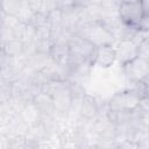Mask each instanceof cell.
<instances>
[{"mask_svg":"<svg viewBox=\"0 0 149 149\" xmlns=\"http://www.w3.org/2000/svg\"><path fill=\"white\" fill-rule=\"evenodd\" d=\"M74 34L79 35L80 37L86 38L95 47H101V45H107V44L114 45L115 43L113 35L100 20H93V21L81 23L77 28Z\"/></svg>","mask_w":149,"mask_h":149,"instance_id":"1","label":"cell"},{"mask_svg":"<svg viewBox=\"0 0 149 149\" xmlns=\"http://www.w3.org/2000/svg\"><path fill=\"white\" fill-rule=\"evenodd\" d=\"M141 97V93L133 87L120 90L108 99V109L115 112H133L137 108Z\"/></svg>","mask_w":149,"mask_h":149,"instance_id":"2","label":"cell"},{"mask_svg":"<svg viewBox=\"0 0 149 149\" xmlns=\"http://www.w3.org/2000/svg\"><path fill=\"white\" fill-rule=\"evenodd\" d=\"M121 69L128 84L140 83L149 77V62L140 57L121 66Z\"/></svg>","mask_w":149,"mask_h":149,"instance_id":"3","label":"cell"},{"mask_svg":"<svg viewBox=\"0 0 149 149\" xmlns=\"http://www.w3.org/2000/svg\"><path fill=\"white\" fill-rule=\"evenodd\" d=\"M143 15L142 1H120L119 17L122 23L128 26H135V23Z\"/></svg>","mask_w":149,"mask_h":149,"instance_id":"4","label":"cell"},{"mask_svg":"<svg viewBox=\"0 0 149 149\" xmlns=\"http://www.w3.org/2000/svg\"><path fill=\"white\" fill-rule=\"evenodd\" d=\"M92 64L94 68L98 69H111L116 64V52L114 49L113 44H107V45H101L97 47Z\"/></svg>","mask_w":149,"mask_h":149,"instance_id":"5","label":"cell"},{"mask_svg":"<svg viewBox=\"0 0 149 149\" xmlns=\"http://www.w3.org/2000/svg\"><path fill=\"white\" fill-rule=\"evenodd\" d=\"M116 52V64L123 66L137 58V45L132 40H122L114 43Z\"/></svg>","mask_w":149,"mask_h":149,"instance_id":"6","label":"cell"},{"mask_svg":"<svg viewBox=\"0 0 149 149\" xmlns=\"http://www.w3.org/2000/svg\"><path fill=\"white\" fill-rule=\"evenodd\" d=\"M99 113H100L99 98L86 92L80 104L79 116L85 121H94L99 116Z\"/></svg>","mask_w":149,"mask_h":149,"instance_id":"7","label":"cell"},{"mask_svg":"<svg viewBox=\"0 0 149 149\" xmlns=\"http://www.w3.org/2000/svg\"><path fill=\"white\" fill-rule=\"evenodd\" d=\"M49 56L57 66H59L62 69L68 68L69 63H70V56H71L69 43H66L64 41L54 42V44L50 49Z\"/></svg>","mask_w":149,"mask_h":149,"instance_id":"8","label":"cell"},{"mask_svg":"<svg viewBox=\"0 0 149 149\" xmlns=\"http://www.w3.org/2000/svg\"><path fill=\"white\" fill-rule=\"evenodd\" d=\"M54 100V106H55V111L57 113H62V114H69L71 106H72V93L70 90V85L69 87L59 91L58 93H56L52 97Z\"/></svg>","mask_w":149,"mask_h":149,"instance_id":"9","label":"cell"},{"mask_svg":"<svg viewBox=\"0 0 149 149\" xmlns=\"http://www.w3.org/2000/svg\"><path fill=\"white\" fill-rule=\"evenodd\" d=\"M19 116L23 120V122L28 127L37 125L42 121V113L33 101H28L24 105V107L21 109Z\"/></svg>","mask_w":149,"mask_h":149,"instance_id":"10","label":"cell"},{"mask_svg":"<svg viewBox=\"0 0 149 149\" xmlns=\"http://www.w3.org/2000/svg\"><path fill=\"white\" fill-rule=\"evenodd\" d=\"M48 135H49V132H48L47 127L44 126V123L41 121L37 125L30 126L28 128V132L24 137H26V141L28 144L38 146Z\"/></svg>","mask_w":149,"mask_h":149,"instance_id":"11","label":"cell"},{"mask_svg":"<svg viewBox=\"0 0 149 149\" xmlns=\"http://www.w3.org/2000/svg\"><path fill=\"white\" fill-rule=\"evenodd\" d=\"M33 102L37 106V108L41 111L42 113V116H47V115H54L55 114V106H54V100H52V97L47 94V93H43V92H40L37 95L34 97L33 99Z\"/></svg>","mask_w":149,"mask_h":149,"instance_id":"12","label":"cell"},{"mask_svg":"<svg viewBox=\"0 0 149 149\" xmlns=\"http://www.w3.org/2000/svg\"><path fill=\"white\" fill-rule=\"evenodd\" d=\"M24 43L20 40H10L1 44V54L7 57H16L23 54Z\"/></svg>","mask_w":149,"mask_h":149,"instance_id":"13","label":"cell"},{"mask_svg":"<svg viewBox=\"0 0 149 149\" xmlns=\"http://www.w3.org/2000/svg\"><path fill=\"white\" fill-rule=\"evenodd\" d=\"M37 147L38 149H63V141L58 133H51Z\"/></svg>","mask_w":149,"mask_h":149,"instance_id":"14","label":"cell"},{"mask_svg":"<svg viewBox=\"0 0 149 149\" xmlns=\"http://www.w3.org/2000/svg\"><path fill=\"white\" fill-rule=\"evenodd\" d=\"M34 15V10L31 9L29 1L28 0H21L20 3V8H19V13H17V17L22 23H29L31 17Z\"/></svg>","mask_w":149,"mask_h":149,"instance_id":"15","label":"cell"},{"mask_svg":"<svg viewBox=\"0 0 149 149\" xmlns=\"http://www.w3.org/2000/svg\"><path fill=\"white\" fill-rule=\"evenodd\" d=\"M21 0H1L0 1V12L9 15H17Z\"/></svg>","mask_w":149,"mask_h":149,"instance_id":"16","label":"cell"},{"mask_svg":"<svg viewBox=\"0 0 149 149\" xmlns=\"http://www.w3.org/2000/svg\"><path fill=\"white\" fill-rule=\"evenodd\" d=\"M48 24L50 27L63 26V10L61 8H55L48 14Z\"/></svg>","mask_w":149,"mask_h":149,"instance_id":"17","label":"cell"},{"mask_svg":"<svg viewBox=\"0 0 149 149\" xmlns=\"http://www.w3.org/2000/svg\"><path fill=\"white\" fill-rule=\"evenodd\" d=\"M0 15H1L0 27H5V28H8V29H12L13 30L19 23H21V21L19 20V17L15 16V15L5 14V13H1V12H0Z\"/></svg>","mask_w":149,"mask_h":149,"instance_id":"18","label":"cell"},{"mask_svg":"<svg viewBox=\"0 0 149 149\" xmlns=\"http://www.w3.org/2000/svg\"><path fill=\"white\" fill-rule=\"evenodd\" d=\"M28 24L34 26L35 28H40L44 24H48V14L44 13H34L30 22Z\"/></svg>","mask_w":149,"mask_h":149,"instance_id":"19","label":"cell"},{"mask_svg":"<svg viewBox=\"0 0 149 149\" xmlns=\"http://www.w3.org/2000/svg\"><path fill=\"white\" fill-rule=\"evenodd\" d=\"M27 141L24 136H15L9 139V147L8 149H26Z\"/></svg>","mask_w":149,"mask_h":149,"instance_id":"20","label":"cell"},{"mask_svg":"<svg viewBox=\"0 0 149 149\" xmlns=\"http://www.w3.org/2000/svg\"><path fill=\"white\" fill-rule=\"evenodd\" d=\"M137 56L140 58L149 61V38L137 45Z\"/></svg>","mask_w":149,"mask_h":149,"instance_id":"21","label":"cell"},{"mask_svg":"<svg viewBox=\"0 0 149 149\" xmlns=\"http://www.w3.org/2000/svg\"><path fill=\"white\" fill-rule=\"evenodd\" d=\"M134 27L139 31H149V15L143 14L142 17L135 23Z\"/></svg>","mask_w":149,"mask_h":149,"instance_id":"22","label":"cell"},{"mask_svg":"<svg viewBox=\"0 0 149 149\" xmlns=\"http://www.w3.org/2000/svg\"><path fill=\"white\" fill-rule=\"evenodd\" d=\"M141 114H149V95L144 94L141 97L139 106L136 108Z\"/></svg>","mask_w":149,"mask_h":149,"instance_id":"23","label":"cell"},{"mask_svg":"<svg viewBox=\"0 0 149 149\" xmlns=\"http://www.w3.org/2000/svg\"><path fill=\"white\" fill-rule=\"evenodd\" d=\"M142 6H143V14L149 15V0L142 1Z\"/></svg>","mask_w":149,"mask_h":149,"instance_id":"24","label":"cell"},{"mask_svg":"<svg viewBox=\"0 0 149 149\" xmlns=\"http://www.w3.org/2000/svg\"><path fill=\"white\" fill-rule=\"evenodd\" d=\"M26 149H38V147H37V146H31V144H27Z\"/></svg>","mask_w":149,"mask_h":149,"instance_id":"25","label":"cell"},{"mask_svg":"<svg viewBox=\"0 0 149 149\" xmlns=\"http://www.w3.org/2000/svg\"><path fill=\"white\" fill-rule=\"evenodd\" d=\"M148 62H149V61H148Z\"/></svg>","mask_w":149,"mask_h":149,"instance_id":"26","label":"cell"}]
</instances>
